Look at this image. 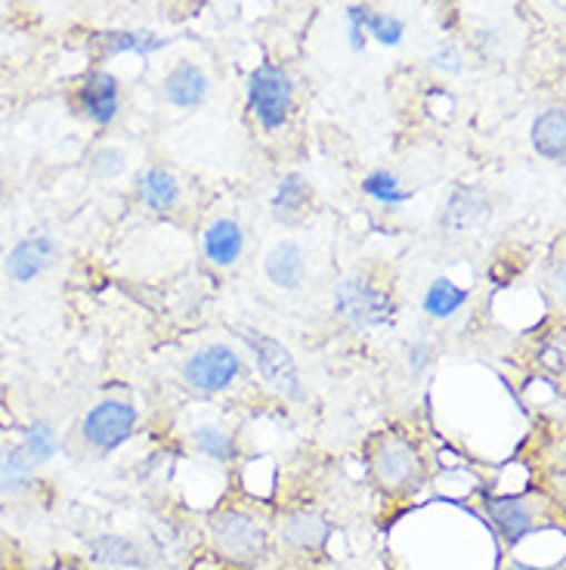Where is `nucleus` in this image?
Here are the masks:
<instances>
[{
    "label": "nucleus",
    "mask_w": 566,
    "mask_h": 570,
    "mask_svg": "<svg viewBox=\"0 0 566 570\" xmlns=\"http://www.w3.org/2000/svg\"><path fill=\"white\" fill-rule=\"evenodd\" d=\"M406 363H409V372L418 379V375H425L430 370V363H434V344L427 342L425 335H418V338H411L406 344Z\"/></svg>",
    "instance_id": "cd10ccee"
},
{
    "label": "nucleus",
    "mask_w": 566,
    "mask_h": 570,
    "mask_svg": "<svg viewBox=\"0 0 566 570\" xmlns=\"http://www.w3.org/2000/svg\"><path fill=\"white\" fill-rule=\"evenodd\" d=\"M121 171H125V153L121 149L106 146V149H100L97 156L90 158V174L100 177V180H112Z\"/></svg>",
    "instance_id": "bb28decb"
},
{
    "label": "nucleus",
    "mask_w": 566,
    "mask_h": 570,
    "mask_svg": "<svg viewBox=\"0 0 566 570\" xmlns=\"http://www.w3.org/2000/svg\"><path fill=\"white\" fill-rule=\"evenodd\" d=\"M486 512L496 521V528L505 533L508 542L524 540L529 528H533V509H529V502H524V499H486Z\"/></svg>",
    "instance_id": "dca6fc26"
},
{
    "label": "nucleus",
    "mask_w": 566,
    "mask_h": 570,
    "mask_svg": "<svg viewBox=\"0 0 566 570\" xmlns=\"http://www.w3.org/2000/svg\"><path fill=\"white\" fill-rule=\"evenodd\" d=\"M371 474L390 493H411L425 481V459L409 438L384 434L371 453Z\"/></svg>",
    "instance_id": "f03ea898"
},
{
    "label": "nucleus",
    "mask_w": 566,
    "mask_h": 570,
    "mask_svg": "<svg viewBox=\"0 0 566 570\" xmlns=\"http://www.w3.org/2000/svg\"><path fill=\"white\" fill-rule=\"evenodd\" d=\"M59 450V438H57V428L50 425V422H34V425L26 431V443H22V453L38 465V462H47V459L57 456Z\"/></svg>",
    "instance_id": "393cba45"
},
{
    "label": "nucleus",
    "mask_w": 566,
    "mask_h": 570,
    "mask_svg": "<svg viewBox=\"0 0 566 570\" xmlns=\"http://www.w3.org/2000/svg\"><path fill=\"white\" fill-rule=\"evenodd\" d=\"M467 304V288L455 285L453 279L439 276L434 283L427 285L425 301H421V311H425L430 320H453L461 307Z\"/></svg>",
    "instance_id": "6ab92c4d"
},
{
    "label": "nucleus",
    "mask_w": 566,
    "mask_h": 570,
    "mask_svg": "<svg viewBox=\"0 0 566 570\" xmlns=\"http://www.w3.org/2000/svg\"><path fill=\"white\" fill-rule=\"evenodd\" d=\"M335 307L356 328L387 326L397 316V304L390 298V292L371 285L366 276H347V279H340L335 285Z\"/></svg>",
    "instance_id": "20e7f679"
},
{
    "label": "nucleus",
    "mask_w": 566,
    "mask_h": 570,
    "mask_svg": "<svg viewBox=\"0 0 566 570\" xmlns=\"http://www.w3.org/2000/svg\"><path fill=\"white\" fill-rule=\"evenodd\" d=\"M208 533H211L214 549L220 556H227L229 561H239V564H251L267 549L264 528L241 509H220L217 514H211Z\"/></svg>",
    "instance_id": "39448f33"
},
{
    "label": "nucleus",
    "mask_w": 566,
    "mask_h": 570,
    "mask_svg": "<svg viewBox=\"0 0 566 570\" xmlns=\"http://www.w3.org/2000/svg\"><path fill=\"white\" fill-rule=\"evenodd\" d=\"M245 252V229L236 220H214L211 227L205 229V257L217 264V267H232Z\"/></svg>",
    "instance_id": "4468645a"
},
{
    "label": "nucleus",
    "mask_w": 566,
    "mask_h": 570,
    "mask_svg": "<svg viewBox=\"0 0 566 570\" xmlns=\"http://www.w3.org/2000/svg\"><path fill=\"white\" fill-rule=\"evenodd\" d=\"M34 462L22 450L0 456V493H22L31 484Z\"/></svg>",
    "instance_id": "b1692460"
},
{
    "label": "nucleus",
    "mask_w": 566,
    "mask_h": 570,
    "mask_svg": "<svg viewBox=\"0 0 566 570\" xmlns=\"http://www.w3.org/2000/svg\"><path fill=\"white\" fill-rule=\"evenodd\" d=\"M239 372L241 356L229 344H205L186 360L183 382L199 394H220L239 379Z\"/></svg>",
    "instance_id": "423d86ee"
},
{
    "label": "nucleus",
    "mask_w": 566,
    "mask_h": 570,
    "mask_svg": "<svg viewBox=\"0 0 566 570\" xmlns=\"http://www.w3.org/2000/svg\"><path fill=\"white\" fill-rule=\"evenodd\" d=\"M133 428H137V410L130 403H125V400H102L85 415L81 434L93 450L112 453L121 443L130 441Z\"/></svg>",
    "instance_id": "0eeeda50"
},
{
    "label": "nucleus",
    "mask_w": 566,
    "mask_h": 570,
    "mask_svg": "<svg viewBox=\"0 0 566 570\" xmlns=\"http://www.w3.org/2000/svg\"><path fill=\"white\" fill-rule=\"evenodd\" d=\"M347 22L350 26H359V29L371 35L375 41L384 43V47H397L403 41V35H406V22L397 19V16L390 13H371L368 7H347Z\"/></svg>",
    "instance_id": "a211bd4d"
},
{
    "label": "nucleus",
    "mask_w": 566,
    "mask_h": 570,
    "mask_svg": "<svg viewBox=\"0 0 566 570\" xmlns=\"http://www.w3.org/2000/svg\"><path fill=\"white\" fill-rule=\"evenodd\" d=\"M53 257H57V243L50 236H31L7 255V273L16 283H31L53 264Z\"/></svg>",
    "instance_id": "9d476101"
},
{
    "label": "nucleus",
    "mask_w": 566,
    "mask_h": 570,
    "mask_svg": "<svg viewBox=\"0 0 566 570\" xmlns=\"http://www.w3.org/2000/svg\"><path fill=\"white\" fill-rule=\"evenodd\" d=\"M529 140L538 156L548 158V161H564L566 158V115L564 109H548L533 121L529 130Z\"/></svg>",
    "instance_id": "2eb2a0df"
},
{
    "label": "nucleus",
    "mask_w": 566,
    "mask_h": 570,
    "mask_svg": "<svg viewBox=\"0 0 566 570\" xmlns=\"http://www.w3.org/2000/svg\"><path fill=\"white\" fill-rule=\"evenodd\" d=\"M100 41L106 43V53L109 57H118V53H140V57H149V53L168 47V38H158L152 31H112V35H100Z\"/></svg>",
    "instance_id": "4be33fe9"
},
{
    "label": "nucleus",
    "mask_w": 566,
    "mask_h": 570,
    "mask_svg": "<svg viewBox=\"0 0 566 570\" xmlns=\"http://www.w3.org/2000/svg\"><path fill=\"white\" fill-rule=\"evenodd\" d=\"M208 75L192 66V62H180L177 69L168 71L165 78V97L170 106L177 109H199L205 97H208Z\"/></svg>",
    "instance_id": "f8f14e48"
},
{
    "label": "nucleus",
    "mask_w": 566,
    "mask_h": 570,
    "mask_svg": "<svg viewBox=\"0 0 566 570\" xmlns=\"http://www.w3.org/2000/svg\"><path fill=\"white\" fill-rule=\"evenodd\" d=\"M493 217V202L483 193L480 186H458L453 196L443 205L439 214V227L449 236H465L470 229L483 227Z\"/></svg>",
    "instance_id": "6e6552de"
},
{
    "label": "nucleus",
    "mask_w": 566,
    "mask_h": 570,
    "mask_svg": "<svg viewBox=\"0 0 566 570\" xmlns=\"http://www.w3.org/2000/svg\"><path fill=\"white\" fill-rule=\"evenodd\" d=\"M264 273H267V279L276 288L295 292L304 283V276H307V252L298 243H291V239L272 245L267 261H264Z\"/></svg>",
    "instance_id": "9b49d317"
},
{
    "label": "nucleus",
    "mask_w": 566,
    "mask_h": 570,
    "mask_svg": "<svg viewBox=\"0 0 566 570\" xmlns=\"http://www.w3.org/2000/svg\"><path fill=\"white\" fill-rule=\"evenodd\" d=\"M310 199H312L310 180L298 171L285 174L282 180H279L276 196H272V212H276L279 220H291V217H298V214L307 208V202Z\"/></svg>",
    "instance_id": "412c9836"
},
{
    "label": "nucleus",
    "mask_w": 566,
    "mask_h": 570,
    "mask_svg": "<svg viewBox=\"0 0 566 570\" xmlns=\"http://www.w3.org/2000/svg\"><path fill=\"white\" fill-rule=\"evenodd\" d=\"M248 109L264 130L285 128L288 115L295 109V85L282 66L260 62L248 75Z\"/></svg>",
    "instance_id": "f257e3e1"
},
{
    "label": "nucleus",
    "mask_w": 566,
    "mask_h": 570,
    "mask_svg": "<svg viewBox=\"0 0 566 570\" xmlns=\"http://www.w3.org/2000/svg\"><path fill=\"white\" fill-rule=\"evenodd\" d=\"M363 193H366L368 199H375L384 208H399V205H406L411 199V189L399 184L397 174L390 171H371L363 180Z\"/></svg>",
    "instance_id": "5701e85b"
},
{
    "label": "nucleus",
    "mask_w": 566,
    "mask_h": 570,
    "mask_svg": "<svg viewBox=\"0 0 566 570\" xmlns=\"http://www.w3.org/2000/svg\"><path fill=\"white\" fill-rule=\"evenodd\" d=\"M90 552L102 564H112V568H146V556L142 549L128 537H115V533H106V537H97L90 542Z\"/></svg>",
    "instance_id": "aec40b11"
},
{
    "label": "nucleus",
    "mask_w": 566,
    "mask_h": 570,
    "mask_svg": "<svg viewBox=\"0 0 566 570\" xmlns=\"http://www.w3.org/2000/svg\"><path fill=\"white\" fill-rule=\"evenodd\" d=\"M140 199L149 212L168 214L180 205V184L165 168H149L140 177Z\"/></svg>",
    "instance_id": "f3484780"
},
{
    "label": "nucleus",
    "mask_w": 566,
    "mask_h": 570,
    "mask_svg": "<svg viewBox=\"0 0 566 570\" xmlns=\"http://www.w3.org/2000/svg\"><path fill=\"white\" fill-rule=\"evenodd\" d=\"M7 564H10V558H7V549L0 546V570H7Z\"/></svg>",
    "instance_id": "7c9ffc66"
},
{
    "label": "nucleus",
    "mask_w": 566,
    "mask_h": 570,
    "mask_svg": "<svg viewBox=\"0 0 566 570\" xmlns=\"http://www.w3.org/2000/svg\"><path fill=\"white\" fill-rule=\"evenodd\" d=\"M363 47H366V31L359 29V26H350V50L363 53Z\"/></svg>",
    "instance_id": "c756f323"
},
{
    "label": "nucleus",
    "mask_w": 566,
    "mask_h": 570,
    "mask_svg": "<svg viewBox=\"0 0 566 570\" xmlns=\"http://www.w3.org/2000/svg\"><path fill=\"white\" fill-rule=\"evenodd\" d=\"M328 533H331V528H328L326 518L310 512V509H300V512L288 514L282 521V530H279L285 546H291L298 552H316V549H322Z\"/></svg>",
    "instance_id": "ddd939ff"
},
{
    "label": "nucleus",
    "mask_w": 566,
    "mask_h": 570,
    "mask_svg": "<svg viewBox=\"0 0 566 570\" xmlns=\"http://www.w3.org/2000/svg\"><path fill=\"white\" fill-rule=\"evenodd\" d=\"M78 102L81 112L97 121V125H112L118 115V81L109 71H93L87 75L81 87H78Z\"/></svg>",
    "instance_id": "1a4fd4ad"
},
{
    "label": "nucleus",
    "mask_w": 566,
    "mask_h": 570,
    "mask_svg": "<svg viewBox=\"0 0 566 570\" xmlns=\"http://www.w3.org/2000/svg\"><path fill=\"white\" fill-rule=\"evenodd\" d=\"M236 335L251 347L257 370L264 375V382L272 385V391H279L285 400H295V403L307 400V391L300 385L298 363H295V356L282 342H276L272 335H264V332L248 326H236Z\"/></svg>",
    "instance_id": "7ed1b4c3"
},
{
    "label": "nucleus",
    "mask_w": 566,
    "mask_h": 570,
    "mask_svg": "<svg viewBox=\"0 0 566 570\" xmlns=\"http://www.w3.org/2000/svg\"><path fill=\"white\" fill-rule=\"evenodd\" d=\"M192 441H196V446H199L205 456L217 459V462H229V459H236V453H239L236 441L229 438L227 431H220V428H211V425L196 428Z\"/></svg>",
    "instance_id": "a878e982"
},
{
    "label": "nucleus",
    "mask_w": 566,
    "mask_h": 570,
    "mask_svg": "<svg viewBox=\"0 0 566 570\" xmlns=\"http://www.w3.org/2000/svg\"><path fill=\"white\" fill-rule=\"evenodd\" d=\"M430 66L437 71H446V75H458V71L465 69L461 66V50L455 43H443L437 53H434V59H430Z\"/></svg>",
    "instance_id": "c85d7f7f"
},
{
    "label": "nucleus",
    "mask_w": 566,
    "mask_h": 570,
    "mask_svg": "<svg viewBox=\"0 0 566 570\" xmlns=\"http://www.w3.org/2000/svg\"><path fill=\"white\" fill-rule=\"evenodd\" d=\"M514 570H542V568H529V564H520V561H517V564H514Z\"/></svg>",
    "instance_id": "2f4dec72"
}]
</instances>
